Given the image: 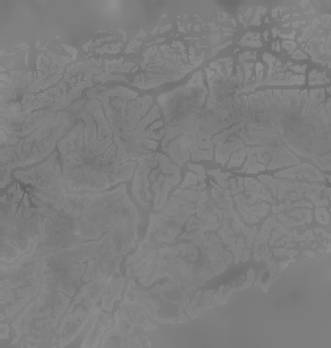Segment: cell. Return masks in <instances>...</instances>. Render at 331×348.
I'll return each mask as SVG.
<instances>
[{"label":"cell","mask_w":331,"mask_h":348,"mask_svg":"<svg viewBox=\"0 0 331 348\" xmlns=\"http://www.w3.org/2000/svg\"><path fill=\"white\" fill-rule=\"evenodd\" d=\"M99 318H100V327H97V323L95 322V326H93L92 331L89 332L88 338L86 339L83 347L96 346V343L99 342L100 336L103 335L104 332H105V330L110 326V323H112V319H110V317L109 315H105V314H103L101 311H99Z\"/></svg>","instance_id":"cell-4"},{"label":"cell","mask_w":331,"mask_h":348,"mask_svg":"<svg viewBox=\"0 0 331 348\" xmlns=\"http://www.w3.org/2000/svg\"><path fill=\"white\" fill-rule=\"evenodd\" d=\"M282 46H284L288 51H293V49L296 47V44L292 42V41H284L282 42Z\"/></svg>","instance_id":"cell-18"},{"label":"cell","mask_w":331,"mask_h":348,"mask_svg":"<svg viewBox=\"0 0 331 348\" xmlns=\"http://www.w3.org/2000/svg\"><path fill=\"white\" fill-rule=\"evenodd\" d=\"M243 183L246 184V189H247L248 193H252V196H255V197L264 198V200L273 203V198L271 197V195L265 190L263 184L257 183L256 180H254V179H251V178H246L244 180H243Z\"/></svg>","instance_id":"cell-6"},{"label":"cell","mask_w":331,"mask_h":348,"mask_svg":"<svg viewBox=\"0 0 331 348\" xmlns=\"http://www.w3.org/2000/svg\"><path fill=\"white\" fill-rule=\"evenodd\" d=\"M273 47H275L276 51H279V50H280V44H279V42H275V44H273Z\"/></svg>","instance_id":"cell-25"},{"label":"cell","mask_w":331,"mask_h":348,"mask_svg":"<svg viewBox=\"0 0 331 348\" xmlns=\"http://www.w3.org/2000/svg\"><path fill=\"white\" fill-rule=\"evenodd\" d=\"M254 67L252 63H244L243 64V68H244V83H248L251 79V68Z\"/></svg>","instance_id":"cell-12"},{"label":"cell","mask_w":331,"mask_h":348,"mask_svg":"<svg viewBox=\"0 0 331 348\" xmlns=\"http://www.w3.org/2000/svg\"><path fill=\"white\" fill-rule=\"evenodd\" d=\"M141 46V41H137V40H134L132 42V44L129 45L128 47H126V54H130V53H133V51H135L137 50V47H139Z\"/></svg>","instance_id":"cell-15"},{"label":"cell","mask_w":331,"mask_h":348,"mask_svg":"<svg viewBox=\"0 0 331 348\" xmlns=\"http://www.w3.org/2000/svg\"><path fill=\"white\" fill-rule=\"evenodd\" d=\"M255 57H256L255 53H254V54H251V53L246 51V53H243V54L239 57V61H240V62H246V61L248 59V58H252V59H255Z\"/></svg>","instance_id":"cell-16"},{"label":"cell","mask_w":331,"mask_h":348,"mask_svg":"<svg viewBox=\"0 0 331 348\" xmlns=\"http://www.w3.org/2000/svg\"><path fill=\"white\" fill-rule=\"evenodd\" d=\"M292 70L293 71H296V72H301V74H304L305 72V70H306V64H304V66H293L292 67Z\"/></svg>","instance_id":"cell-20"},{"label":"cell","mask_w":331,"mask_h":348,"mask_svg":"<svg viewBox=\"0 0 331 348\" xmlns=\"http://www.w3.org/2000/svg\"><path fill=\"white\" fill-rule=\"evenodd\" d=\"M84 105V101L83 100H79L78 103H75L74 105L69 106V109H67V113H74V112H79L81 109V106Z\"/></svg>","instance_id":"cell-14"},{"label":"cell","mask_w":331,"mask_h":348,"mask_svg":"<svg viewBox=\"0 0 331 348\" xmlns=\"http://www.w3.org/2000/svg\"><path fill=\"white\" fill-rule=\"evenodd\" d=\"M246 143L242 141L238 137H230L227 143H222L218 145L216 148V160L221 164H226L229 159V155H230L233 151L239 150V148L246 147Z\"/></svg>","instance_id":"cell-3"},{"label":"cell","mask_w":331,"mask_h":348,"mask_svg":"<svg viewBox=\"0 0 331 348\" xmlns=\"http://www.w3.org/2000/svg\"><path fill=\"white\" fill-rule=\"evenodd\" d=\"M1 330H3V334H1V336L0 338L1 339H5V338H8V326L7 324H1Z\"/></svg>","instance_id":"cell-21"},{"label":"cell","mask_w":331,"mask_h":348,"mask_svg":"<svg viewBox=\"0 0 331 348\" xmlns=\"http://www.w3.org/2000/svg\"><path fill=\"white\" fill-rule=\"evenodd\" d=\"M271 155V162L265 167V170H275V168L282 167V165H293V164H301L300 159L294 156L284 145L275 146L273 151L270 154Z\"/></svg>","instance_id":"cell-2"},{"label":"cell","mask_w":331,"mask_h":348,"mask_svg":"<svg viewBox=\"0 0 331 348\" xmlns=\"http://www.w3.org/2000/svg\"><path fill=\"white\" fill-rule=\"evenodd\" d=\"M0 319H1V321H4V319H5V314H1V315H0Z\"/></svg>","instance_id":"cell-30"},{"label":"cell","mask_w":331,"mask_h":348,"mask_svg":"<svg viewBox=\"0 0 331 348\" xmlns=\"http://www.w3.org/2000/svg\"><path fill=\"white\" fill-rule=\"evenodd\" d=\"M276 178H288V179H298V178H307L313 181H323L325 176L315 170L310 164H300L294 168H289V170L280 171L276 173Z\"/></svg>","instance_id":"cell-1"},{"label":"cell","mask_w":331,"mask_h":348,"mask_svg":"<svg viewBox=\"0 0 331 348\" xmlns=\"http://www.w3.org/2000/svg\"><path fill=\"white\" fill-rule=\"evenodd\" d=\"M188 167H189V170H192V171H194V172H197V175H199V181H202L205 180V170H204V167L202 165H200V164H188Z\"/></svg>","instance_id":"cell-11"},{"label":"cell","mask_w":331,"mask_h":348,"mask_svg":"<svg viewBox=\"0 0 331 348\" xmlns=\"http://www.w3.org/2000/svg\"><path fill=\"white\" fill-rule=\"evenodd\" d=\"M315 214H317V220L319 221L321 223H329V213L326 212V209L325 208H318L317 209V212H315Z\"/></svg>","instance_id":"cell-10"},{"label":"cell","mask_w":331,"mask_h":348,"mask_svg":"<svg viewBox=\"0 0 331 348\" xmlns=\"http://www.w3.org/2000/svg\"><path fill=\"white\" fill-rule=\"evenodd\" d=\"M197 181H199V176H196V173L188 172V173H187L185 180H184V183H183V185H182V188H180V189H185V188L191 187V185H194Z\"/></svg>","instance_id":"cell-9"},{"label":"cell","mask_w":331,"mask_h":348,"mask_svg":"<svg viewBox=\"0 0 331 348\" xmlns=\"http://www.w3.org/2000/svg\"><path fill=\"white\" fill-rule=\"evenodd\" d=\"M251 24H252V25H256V24L259 25V24H260V16H259V15H255V16H254V20L251 21Z\"/></svg>","instance_id":"cell-22"},{"label":"cell","mask_w":331,"mask_h":348,"mask_svg":"<svg viewBox=\"0 0 331 348\" xmlns=\"http://www.w3.org/2000/svg\"><path fill=\"white\" fill-rule=\"evenodd\" d=\"M96 82H105V80H125L126 82V78L120 76V75H110L109 72H105V74H101L99 76L95 78Z\"/></svg>","instance_id":"cell-8"},{"label":"cell","mask_w":331,"mask_h":348,"mask_svg":"<svg viewBox=\"0 0 331 348\" xmlns=\"http://www.w3.org/2000/svg\"><path fill=\"white\" fill-rule=\"evenodd\" d=\"M263 59H264L267 63H270V66H273V63H275L276 58L272 57L271 54H268V53H265V54H263Z\"/></svg>","instance_id":"cell-17"},{"label":"cell","mask_w":331,"mask_h":348,"mask_svg":"<svg viewBox=\"0 0 331 348\" xmlns=\"http://www.w3.org/2000/svg\"><path fill=\"white\" fill-rule=\"evenodd\" d=\"M164 151L167 154H169L171 159L179 165H183L189 159L188 147L185 145H183L182 142H179V139L172 141L168 147H164Z\"/></svg>","instance_id":"cell-5"},{"label":"cell","mask_w":331,"mask_h":348,"mask_svg":"<svg viewBox=\"0 0 331 348\" xmlns=\"http://www.w3.org/2000/svg\"><path fill=\"white\" fill-rule=\"evenodd\" d=\"M281 37H284V38H289V40H292V38L294 37V33H290V34H282Z\"/></svg>","instance_id":"cell-24"},{"label":"cell","mask_w":331,"mask_h":348,"mask_svg":"<svg viewBox=\"0 0 331 348\" xmlns=\"http://www.w3.org/2000/svg\"><path fill=\"white\" fill-rule=\"evenodd\" d=\"M1 203H3V204L7 203V196H3V197H1Z\"/></svg>","instance_id":"cell-28"},{"label":"cell","mask_w":331,"mask_h":348,"mask_svg":"<svg viewBox=\"0 0 331 348\" xmlns=\"http://www.w3.org/2000/svg\"><path fill=\"white\" fill-rule=\"evenodd\" d=\"M264 170H265V165L259 164V163H254L251 167H248L247 170H246V172L247 173H256V172H259V171H264Z\"/></svg>","instance_id":"cell-13"},{"label":"cell","mask_w":331,"mask_h":348,"mask_svg":"<svg viewBox=\"0 0 331 348\" xmlns=\"http://www.w3.org/2000/svg\"><path fill=\"white\" fill-rule=\"evenodd\" d=\"M293 58H294V59H306L307 57H306V54H304V53H302V51H300V50H297V51L293 54Z\"/></svg>","instance_id":"cell-19"},{"label":"cell","mask_w":331,"mask_h":348,"mask_svg":"<svg viewBox=\"0 0 331 348\" xmlns=\"http://www.w3.org/2000/svg\"><path fill=\"white\" fill-rule=\"evenodd\" d=\"M141 37H146V33L145 32H139V34L137 36V38H141Z\"/></svg>","instance_id":"cell-26"},{"label":"cell","mask_w":331,"mask_h":348,"mask_svg":"<svg viewBox=\"0 0 331 348\" xmlns=\"http://www.w3.org/2000/svg\"><path fill=\"white\" fill-rule=\"evenodd\" d=\"M256 12H257V13H264V12H265V8H257Z\"/></svg>","instance_id":"cell-27"},{"label":"cell","mask_w":331,"mask_h":348,"mask_svg":"<svg viewBox=\"0 0 331 348\" xmlns=\"http://www.w3.org/2000/svg\"><path fill=\"white\" fill-rule=\"evenodd\" d=\"M317 74H318V72H317V70H313L312 74H310V80H314V78H317Z\"/></svg>","instance_id":"cell-23"},{"label":"cell","mask_w":331,"mask_h":348,"mask_svg":"<svg viewBox=\"0 0 331 348\" xmlns=\"http://www.w3.org/2000/svg\"><path fill=\"white\" fill-rule=\"evenodd\" d=\"M267 37H268V32H264V38L267 40Z\"/></svg>","instance_id":"cell-31"},{"label":"cell","mask_w":331,"mask_h":348,"mask_svg":"<svg viewBox=\"0 0 331 348\" xmlns=\"http://www.w3.org/2000/svg\"><path fill=\"white\" fill-rule=\"evenodd\" d=\"M306 255H307V256H310V257H313V256H314L313 252H306Z\"/></svg>","instance_id":"cell-29"},{"label":"cell","mask_w":331,"mask_h":348,"mask_svg":"<svg viewBox=\"0 0 331 348\" xmlns=\"http://www.w3.org/2000/svg\"><path fill=\"white\" fill-rule=\"evenodd\" d=\"M246 155H247V154H246V148L244 147L239 148V150H235V153L231 154V159L229 160L227 167L233 168V167H238V165H240L243 163V160H244Z\"/></svg>","instance_id":"cell-7"}]
</instances>
